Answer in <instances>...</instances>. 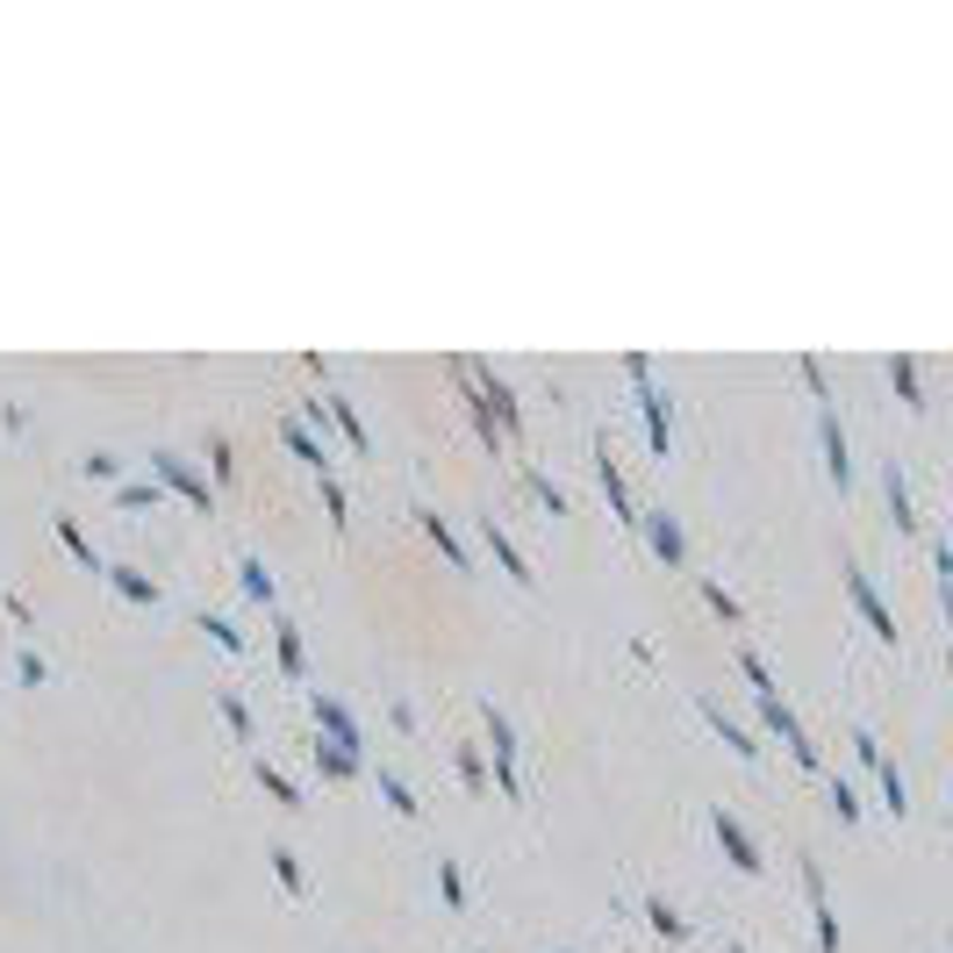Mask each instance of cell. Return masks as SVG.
Returning a JSON list of instances; mask_svg holds the SVG:
<instances>
[{
    "instance_id": "obj_31",
    "label": "cell",
    "mask_w": 953,
    "mask_h": 953,
    "mask_svg": "<svg viewBox=\"0 0 953 953\" xmlns=\"http://www.w3.org/2000/svg\"><path fill=\"white\" fill-rule=\"evenodd\" d=\"M115 509H158V480H123V488H115Z\"/></svg>"
},
{
    "instance_id": "obj_43",
    "label": "cell",
    "mask_w": 953,
    "mask_h": 953,
    "mask_svg": "<svg viewBox=\"0 0 953 953\" xmlns=\"http://www.w3.org/2000/svg\"><path fill=\"white\" fill-rule=\"evenodd\" d=\"M732 953H746V946H732Z\"/></svg>"
},
{
    "instance_id": "obj_4",
    "label": "cell",
    "mask_w": 953,
    "mask_h": 953,
    "mask_svg": "<svg viewBox=\"0 0 953 953\" xmlns=\"http://www.w3.org/2000/svg\"><path fill=\"white\" fill-rule=\"evenodd\" d=\"M488 746H495V789L517 804V796H524V775H517V724H509L495 703H488Z\"/></svg>"
},
{
    "instance_id": "obj_15",
    "label": "cell",
    "mask_w": 953,
    "mask_h": 953,
    "mask_svg": "<svg viewBox=\"0 0 953 953\" xmlns=\"http://www.w3.org/2000/svg\"><path fill=\"white\" fill-rule=\"evenodd\" d=\"M101 573H108V581H115V595H130V602H144V610H158V602H165V588H158V581H151V573H144V567H101Z\"/></svg>"
},
{
    "instance_id": "obj_18",
    "label": "cell",
    "mask_w": 953,
    "mask_h": 953,
    "mask_svg": "<svg viewBox=\"0 0 953 953\" xmlns=\"http://www.w3.org/2000/svg\"><path fill=\"white\" fill-rule=\"evenodd\" d=\"M416 524H423V538H431V545H437V552H445V559H452V573H466V545H459V538H452V524H445V517H437V509H416Z\"/></svg>"
},
{
    "instance_id": "obj_16",
    "label": "cell",
    "mask_w": 953,
    "mask_h": 953,
    "mask_svg": "<svg viewBox=\"0 0 953 953\" xmlns=\"http://www.w3.org/2000/svg\"><path fill=\"white\" fill-rule=\"evenodd\" d=\"M817 431H825V474L839 480V488H853V459H846V431H839V416L825 408V423H817Z\"/></svg>"
},
{
    "instance_id": "obj_3",
    "label": "cell",
    "mask_w": 953,
    "mask_h": 953,
    "mask_svg": "<svg viewBox=\"0 0 953 953\" xmlns=\"http://www.w3.org/2000/svg\"><path fill=\"white\" fill-rule=\"evenodd\" d=\"M151 480H158V488H173V495H187L194 509H216V480H201L187 459H173V452H151Z\"/></svg>"
},
{
    "instance_id": "obj_23",
    "label": "cell",
    "mask_w": 953,
    "mask_h": 953,
    "mask_svg": "<svg viewBox=\"0 0 953 953\" xmlns=\"http://www.w3.org/2000/svg\"><path fill=\"white\" fill-rule=\"evenodd\" d=\"M874 775H882V796H889V810H911V781H903V767L897 760H889V753H882V760H874Z\"/></svg>"
},
{
    "instance_id": "obj_42",
    "label": "cell",
    "mask_w": 953,
    "mask_h": 953,
    "mask_svg": "<svg viewBox=\"0 0 953 953\" xmlns=\"http://www.w3.org/2000/svg\"><path fill=\"white\" fill-rule=\"evenodd\" d=\"M115 466H123V459H108V452H94V459H86V480H115Z\"/></svg>"
},
{
    "instance_id": "obj_22",
    "label": "cell",
    "mask_w": 953,
    "mask_h": 953,
    "mask_svg": "<svg viewBox=\"0 0 953 953\" xmlns=\"http://www.w3.org/2000/svg\"><path fill=\"white\" fill-rule=\"evenodd\" d=\"M216 709H222V724H230V738H237V746H251V709H245V695H237V688H222V695H216Z\"/></svg>"
},
{
    "instance_id": "obj_19",
    "label": "cell",
    "mask_w": 953,
    "mask_h": 953,
    "mask_svg": "<svg viewBox=\"0 0 953 953\" xmlns=\"http://www.w3.org/2000/svg\"><path fill=\"white\" fill-rule=\"evenodd\" d=\"M280 437H287V452H294L301 466H315V474H330V459H323V445H315V431H309V423H294V416H287V423H280Z\"/></svg>"
},
{
    "instance_id": "obj_35",
    "label": "cell",
    "mask_w": 953,
    "mask_h": 953,
    "mask_svg": "<svg viewBox=\"0 0 953 953\" xmlns=\"http://www.w3.org/2000/svg\"><path fill=\"white\" fill-rule=\"evenodd\" d=\"M524 488H531L538 503H545V517H567V495H559V488H552L545 474H524Z\"/></svg>"
},
{
    "instance_id": "obj_40",
    "label": "cell",
    "mask_w": 953,
    "mask_h": 953,
    "mask_svg": "<svg viewBox=\"0 0 953 953\" xmlns=\"http://www.w3.org/2000/svg\"><path fill=\"white\" fill-rule=\"evenodd\" d=\"M230 480H237V459H230V445L216 437V488H230Z\"/></svg>"
},
{
    "instance_id": "obj_38",
    "label": "cell",
    "mask_w": 953,
    "mask_h": 953,
    "mask_svg": "<svg viewBox=\"0 0 953 953\" xmlns=\"http://www.w3.org/2000/svg\"><path fill=\"white\" fill-rule=\"evenodd\" d=\"M831 810H839L846 825H853V817H860V796H853V781H831Z\"/></svg>"
},
{
    "instance_id": "obj_14",
    "label": "cell",
    "mask_w": 953,
    "mask_h": 953,
    "mask_svg": "<svg viewBox=\"0 0 953 953\" xmlns=\"http://www.w3.org/2000/svg\"><path fill=\"white\" fill-rule=\"evenodd\" d=\"M695 709H703V717H709V732H717L724 746L738 753V760H760V738H753V732H746V724H738V717H724V703H709V695H695Z\"/></svg>"
},
{
    "instance_id": "obj_33",
    "label": "cell",
    "mask_w": 953,
    "mask_h": 953,
    "mask_svg": "<svg viewBox=\"0 0 953 953\" xmlns=\"http://www.w3.org/2000/svg\"><path fill=\"white\" fill-rule=\"evenodd\" d=\"M201 631H208V639L222 645V653H245V631H237L230 617H201Z\"/></svg>"
},
{
    "instance_id": "obj_30",
    "label": "cell",
    "mask_w": 953,
    "mask_h": 953,
    "mask_svg": "<svg viewBox=\"0 0 953 953\" xmlns=\"http://www.w3.org/2000/svg\"><path fill=\"white\" fill-rule=\"evenodd\" d=\"M703 602H709V610L724 617V624H746V610H738V595H732L724 581H703Z\"/></svg>"
},
{
    "instance_id": "obj_2",
    "label": "cell",
    "mask_w": 953,
    "mask_h": 953,
    "mask_svg": "<svg viewBox=\"0 0 953 953\" xmlns=\"http://www.w3.org/2000/svg\"><path fill=\"white\" fill-rule=\"evenodd\" d=\"M624 381L639 387V408H645V445H653V459H667V452H674V408H667V395L653 387V359H639V352H631V359H624Z\"/></svg>"
},
{
    "instance_id": "obj_5",
    "label": "cell",
    "mask_w": 953,
    "mask_h": 953,
    "mask_svg": "<svg viewBox=\"0 0 953 953\" xmlns=\"http://www.w3.org/2000/svg\"><path fill=\"white\" fill-rule=\"evenodd\" d=\"M709 825H717V846H724V860H732L738 874H760V868H767V860H760V839L746 831V817H738V810L717 804V817H709Z\"/></svg>"
},
{
    "instance_id": "obj_12",
    "label": "cell",
    "mask_w": 953,
    "mask_h": 953,
    "mask_svg": "<svg viewBox=\"0 0 953 953\" xmlns=\"http://www.w3.org/2000/svg\"><path fill=\"white\" fill-rule=\"evenodd\" d=\"M474 395H480V402H488V416H495V431H503V445H509V437H517V431H524V408H517V395H509V387H503V381H495V373H474Z\"/></svg>"
},
{
    "instance_id": "obj_7",
    "label": "cell",
    "mask_w": 953,
    "mask_h": 953,
    "mask_svg": "<svg viewBox=\"0 0 953 953\" xmlns=\"http://www.w3.org/2000/svg\"><path fill=\"white\" fill-rule=\"evenodd\" d=\"M639 531H645V545H653L667 567H688V531H681V517H667V509H639Z\"/></svg>"
},
{
    "instance_id": "obj_29",
    "label": "cell",
    "mask_w": 953,
    "mask_h": 953,
    "mask_svg": "<svg viewBox=\"0 0 953 953\" xmlns=\"http://www.w3.org/2000/svg\"><path fill=\"white\" fill-rule=\"evenodd\" d=\"M272 631H280V674H294V681H301V624H287V617H280Z\"/></svg>"
},
{
    "instance_id": "obj_20",
    "label": "cell",
    "mask_w": 953,
    "mask_h": 953,
    "mask_svg": "<svg viewBox=\"0 0 953 953\" xmlns=\"http://www.w3.org/2000/svg\"><path fill=\"white\" fill-rule=\"evenodd\" d=\"M645 925H653V932H660V940H674V946H681V940H688V918H681V911H674V903H667V897H645Z\"/></svg>"
},
{
    "instance_id": "obj_41",
    "label": "cell",
    "mask_w": 953,
    "mask_h": 953,
    "mask_svg": "<svg viewBox=\"0 0 953 953\" xmlns=\"http://www.w3.org/2000/svg\"><path fill=\"white\" fill-rule=\"evenodd\" d=\"M22 681H29V688H43V681H51V667H43V653H22Z\"/></svg>"
},
{
    "instance_id": "obj_10",
    "label": "cell",
    "mask_w": 953,
    "mask_h": 953,
    "mask_svg": "<svg viewBox=\"0 0 953 953\" xmlns=\"http://www.w3.org/2000/svg\"><path fill=\"white\" fill-rule=\"evenodd\" d=\"M309 709H315V738H330V746H352V753H359V724H352V709H344L338 695L315 688V695H309Z\"/></svg>"
},
{
    "instance_id": "obj_28",
    "label": "cell",
    "mask_w": 953,
    "mask_h": 953,
    "mask_svg": "<svg viewBox=\"0 0 953 953\" xmlns=\"http://www.w3.org/2000/svg\"><path fill=\"white\" fill-rule=\"evenodd\" d=\"M237 573H245V595H251V602H266V610H272V595H280V588H272L266 559H245V567H237Z\"/></svg>"
},
{
    "instance_id": "obj_24",
    "label": "cell",
    "mask_w": 953,
    "mask_h": 953,
    "mask_svg": "<svg viewBox=\"0 0 953 953\" xmlns=\"http://www.w3.org/2000/svg\"><path fill=\"white\" fill-rule=\"evenodd\" d=\"M381 796H387V810H395V817H416V810H423V804H416V789H408L395 767H381Z\"/></svg>"
},
{
    "instance_id": "obj_26",
    "label": "cell",
    "mask_w": 953,
    "mask_h": 953,
    "mask_svg": "<svg viewBox=\"0 0 953 953\" xmlns=\"http://www.w3.org/2000/svg\"><path fill=\"white\" fill-rule=\"evenodd\" d=\"M58 538H65V552L80 559L86 573H101V559H94V538H86V531H80V524H72V517H58Z\"/></svg>"
},
{
    "instance_id": "obj_32",
    "label": "cell",
    "mask_w": 953,
    "mask_h": 953,
    "mask_svg": "<svg viewBox=\"0 0 953 953\" xmlns=\"http://www.w3.org/2000/svg\"><path fill=\"white\" fill-rule=\"evenodd\" d=\"M272 874H280V889H287V897H301V853H287V846H272Z\"/></svg>"
},
{
    "instance_id": "obj_34",
    "label": "cell",
    "mask_w": 953,
    "mask_h": 953,
    "mask_svg": "<svg viewBox=\"0 0 953 953\" xmlns=\"http://www.w3.org/2000/svg\"><path fill=\"white\" fill-rule=\"evenodd\" d=\"M437 897H445L452 911H459V903H466V874L452 868V860H437Z\"/></svg>"
},
{
    "instance_id": "obj_13",
    "label": "cell",
    "mask_w": 953,
    "mask_h": 953,
    "mask_svg": "<svg viewBox=\"0 0 953 953\" xmlns=\"http://www.w3.org/2000/svg\"><path fill=\"white\" fill-rule=\"evenodd\" d=\"M804 889H810V918H817V953H839V918H831L825 868H817V860H804Z\"/></svg>"
},
{
    "instance_id": "obj_6",
    "label": "cell",
    "mask_w": 953,
    "mask_h": 953,
    "mask_svg": "<svg viewBox=\"0 0 953 953\" xmlns=\"http://www.w3.org/2000/svg\"><path fill=\"white\" fill-rule=\"evenodd\" d=\"M595 480H602V495H610V517L639 531V509H631V488H624V466H617V452H610V431L595 437Z\"/></svg>"
},
{
    "instance_id": "obj_9",
    "label": "cell",
    "mask_w": 953,
    "mask_h": 953,
    "mask_svg": "<svg viewBox=\"0 0 953 953\" xmlns=\"http://www.w3.org/2000/svg\"><path fill=\"white\" fill-rule=\"evenodd\" d=\"M309 423H330V431H338L344 445L359 452V459H366V452H373L366 423H359V416H352V402H338V395H315V402H309Z\"/></svg>"
},
{
    "instance_id": "obj_37",
    "label": "cell",
    "mask_w": 953,
    "mask_h": 953,
    "mask_svg": "<svg viewBox=\"0 0 953 953\" xmlns=\"http://www.w3.org/2000/svg\"><path fill=\"white\" fill-rule=\"evenodd\" d=\"M323 509H330V524L344 531V480L338 474H323Z\"/></svg>"
},
{
    "instance_id": "obj_11",
    "label": "cell",
    "mask_w": 953,
    "mask_h": 953,
    "mask_svg": "<svg viewBox=\"0 0 953 953\" xmlns=\"http://www.w3.org/2000/svg\"><path fill=\"white\" fill-rule=\"evenodd\" d=\"M480 538H488L495 567H503V573H509V581H517V588H531V581H538V573H531V559H524V545L509 538V531H503V524H495V517H480Z\"/></svg>"
},
{
    "instance_id": "obj_21",
    "label": "cell",
    "mask_w": 953,
    "mask_h": 953,
    "mask_svg": "<svg viewBox=\"0 0 953 953\" xmlns=\"http://www.w3.org/2000/svg\"><path fill=\"white\" fill-rule=\"evenodd\" d=\"M315 767H323V781H352V775H359V753H352V746H330V738H315Z\"/></svg>"
},
{
    "instance_id": "obj_36",
    "label": "cell",
    "mask_w": 953,
    "mask_h": 953,
    "mask_svg": "<svg viewBox=\"0 0 953 953\" xmlns=\"http://www.w3.org/2000/svg\"><path fill=\"white\" fill-rule=\"evenodd\" d=\"M459 781H466V789H488V767H480V746H459Z\"/></svg>"
},
{
    "instance_id": "obj_39",
    "label": "cell",
    "mask_w": 953,
    "mask_h": 953,
    "mask_svg": "<svg viewBox=\"0 0 953 953\" xmlns=\"http://www.w3.org/2000/svg\"><path fill=\"white\" fill-rule=\"evenodd\" d=\"M796 373H804V387H810L817 402H831V387H825V366H817V359H804V366H796Z\"/></svg>"
},
{
    "instance_id": "obj_8",
    "label": "cell",
    "mask_w": 953,
    "mask_h": 953,
    "mask_svg": "<svg viewBox=\"0 0 953 953\" xmlns=\"http://www.w3.org/2000/svg\"><path fill=\"white\" fill-rule=\"evenodd\" d=\"M846 595H853V610L868 617V631H874V639H882V645H897V617H889V602L874 595V581H868L860 567H846Z\"/></svg>"
},
{
    "instance_id": "obj_17",
    "label": "cell",
    "mask_w": 953,
    "mask_h": 953,
    "mask_svg": "<svg viewBox=\"0 0 953 953\" xmlns=\"http://www.w3.org/2000/svg\"><path fill=\"white\" fill-rule=\"evenodd\" d=\"M882 495H889V517H897V531H918V509H911V480H903V466L889 459L882 474Z\"/></svg>"
},
{
    "instance_id": "obj_25",
    "label": "cell",
    "mask_w": 953,
    "mask_h": 953,
    "mask_svg": "<svg viewBox=\"0 0 953 953\" xmlns=\"http://www.w3.org/2000/svg\"><path fill=\"white\" fill-rule=\"evenodd\" d=\"M889 381H897V395L911 408H925V381H918V359H889Z\"/></svg>"
},
{
    "instance_id": "obj_1",
    "label": "cell",
    "mask_w": 953,
    "mask_h": 953,
    "mask_svg": "<svg viewBox=\"0 0 953 953\" xmlns=\"http://www.w3.org/2000/svg\"><path fill=\"white\" fill-rule=\"evenodd\" d=\"M738 674L753 681V709H760V724H767V732L781 738V746H789V760H796V767H810V775H817V746H810L804 717H796V709H789V695H781V681L767 674V660L738 645Z\"/></svg>"
},
{
    "instance_id": "obj_44",
    "label": "cell",
    "mask_w": 953,
    "mask_h": 953,
    "mask_svg": "<svg viewBox=\"0 0 953 953\" xmlns=\"http://www.w3.org/2000/svg\"><path fill=\"white\" fill-rule=\"evenodd\" d=\"M567 953H573V946H567Z\"/></svg>"
},
{
    "instance_id": "obj_27",
    "label": "cell",
    "mask_w": 953,
    "mask_h": 953,
    "mask_svg": "<svg viewBox=\"0 0 953 953\" xmlns=\"http://www.w3.org/2000/svg\"><path fill=\"white\" fill-rule=\"evenodd\" d=\"M259 789H266V796H272L280 810H301V789H294V781L280 775V767H266V760H259Z\"/></svg>"
}]
</instances>
